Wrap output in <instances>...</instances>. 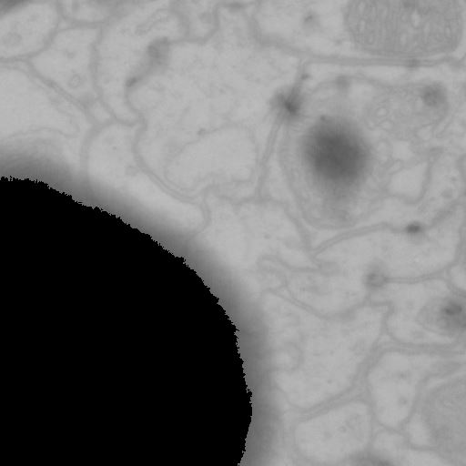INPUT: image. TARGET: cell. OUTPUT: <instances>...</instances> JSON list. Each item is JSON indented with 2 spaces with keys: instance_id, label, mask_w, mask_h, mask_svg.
I'll list each match as a JSON object with an SVG mask.
<instances>
[{
  "instance_id": "6da1fadb",
  "label": "cell",
  "mask_w": 466,
  "mask_h": 466,
  "mask_svg": "<svg viewBox=\"0 0 466 466\" xmlns=\"http://www.w3.org/2000/svg\"><path fill=\"white\" fill-rule=\"evenodd\" d=\"M286 12L285 39L322 57L431 63L465 53L464 1H296Z\"/></svg>"
},
{
  "instance_id": "7a4b0ae2",
  "label": "cell",
  "mask_w": 466,
  "mask_h": 466,
  "mask_svg": "<svg viewBox=\"0 0 466 466\" xmlns=\"http://www.w3.org/2000/svg\"><path fill=\"white\" fill-rule=\"evenodd\" d=\"M440 80L410 82L378 91L362 110L363 118L390 145L428 146L441 142L458 116V97ZM408 148V147H407Z\"/></svg>"
}]
</instances>
